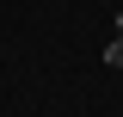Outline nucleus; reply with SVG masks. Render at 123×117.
<instances>
[{"instance_id":"f257e3e1","label":"nucleus","mask_w":123,"mask_h":117,"mask_svg":"<svg viewBox=\"0 0 123 117\" xmlns=\"http://www.w3.org/2000/svg\"><path fill=\"white\" fill-rule=\"evenodd\" d=\"M105 68H123V37H111V43H105Z\"/></svg>"},{"instance_id":"f03ea898","label":"nucleus","mask_w":123,"mask_h":117,"mask_svg":"<svg viewBox=\"0 0 123 117\" xmlns=\"http://www.w3.org/2000/svg\"><path fill=\"white\" fill-rule=\"evenodd\" d=\"M117 37H123V13H117Z\"/></svg>"}]
</instances>
